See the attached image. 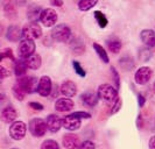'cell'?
Returning <instances> with one entry per match:
<instances>
[{"instance_id": "obj_44", "label": "cell", "mask_w": 155, "mask_h": 149, "mask_svg": "<svg viewBox=\"0 0 155 149\" xmlns=\"http://www.w3.org/2000/svg\"><path fill=\"white\" fill-rule=\"evenodd\" d=\"M12 149H18V148H12Z\"/></svg>"}, {"instance_id": "obj_28", "label": "cell", "mask_w": 155, "mask_h": 149, "mask_svg": "<svg viewBox=\"0 0 155 149\" xmlns=\"http://www.w3.org/2000/svg\"><path fill=\"white\" fill-rule=\"evenodd\" d=\"M41 149H60V146L54 140H46L41 144Z\"/></svg>"}, {"instance_id": "obj_8", "label": "cell", "mask_w": 155, "mask_h": 149, "mask_svg": "<svg viewBox=\"0 0 155 149\" xmlns=\"http://www.w3.org/2000/svg\"><path fill=\"white\" fill-rule=\"evenodd\" d=\"M35 48H36V46L34 43V40L23 39L20 42V44H19V55L21 56L22 58H27L28 56L34 54Z\"/></svg>"}, {"instance_id": "obj_14", "label": "cell", "mask_w": 155, "mask_h": 149, "mask_svg": "<svg viewBox=\"0 0 155 149\" xmlns=\"http://www.w3.org/2000/svg\"><path fill=\"white\" fill-rule=\"evenodd\" d=\"M141 41L143 42L145 46H147L148 48L155 47V31L152 29H145L141 31L140 34Z\"/></svg>"}, {"instance_id": "obj_29", "label": "cell", "mask_w": 155, "mask_h": 149, "mask_svg": "<svg viewBox=\"0 0 155 149\" xmlns=\"http://www.w3.org/2000/svg\"><path fill=\"white\" fill-rule=\"evenodd\" d=\"M13 94H14V97H15L18 100H23L26 92H25L22 89H21V87L16 84V85H14V86H13Z\"/></svg>"}, {"instance_id": "obj_26", "label": "cell", "mask_w": 155, "mask_h": 149, "mask_svg": "<svg viewBox=\"0 0 155 149\" xmlns=\"http://www.w3.org/2000/svg\"><path fill=\"white\" fill-rule=\"evenodd\" d=\"M41 8L39 6H31L28 11V19L31 22H35L38 19H40V14H41Z\"/></svg>"}, {"instance_id": "obj_35", "label": "cell", "mask_w": 155, "mask_h": 149, "mask_svg": "<svg viewBox=\"0 0 155 149\" xmlns=\"http://www.w3.org/2000/svg\"><path fill=\"white\" fill-rule=\"evenodd\" d=\"M29 106H31V109H34V110H38V111H42V110H43V105H41L40 102H29Z\"/></svg>"}, {"instance_id": "obj_18", "label": "cell", "mask_w": 155, "mask_h": 149, "mask_svg": "<svg viewBox=\"0 0 155 149\" xmlns=\"http://www.w3.org/2000/svg\"><path fill=\"white\" fill-rule=\"evenodd\" d=\"M6 36L9 41L12 42H15L22 37V29L18 26H9L6 33Z\"/></svg>"}, {"instance_id": "obj_21", "label": "cell", "mask_w": 155, "mask_h": 149, "mask_svg": "<svg viewBox=\"0 0 155 149\" xmlns=\"http://www.w3.org/2000/svg\"><path fill=\"white\" fill-rule=\"evenodd\" d=\"M106 44L109 47L110 51L113 53V54H118L120 51V49H121V42H120V40L118 39V37H114V36L113 37H110L106 41Z\"/></svg>"}, {"instance_id": "obj_25", "label": "cell", "mask_w": 155, "mask_h": 149, "mask_svg": "<svg viewBox=\"0 0 155 149\" xmlns=\"http://www.w3.org/2000/svg\"><path fill=\"white\" fill-rule=\"evenodd\" d=\"M97 2H98V0H81L78 4V8L83 12H86V11L94 7L97 5Z\"/></svg>"}, {"instance_id": "obj_41", "label": "cell", "mask_w": 155, "mask_h": 149, "mask_svg": "<svg viewBox=\"0 0 155 149\" xmlns=\"http://www.w3.org/2000/svg\"><path fill=\"white\" fill-rule=\"evenodd\" d=\"M4 98H5V93H4L2 91H0V100H1V99H4Z\"/></svg>"}, {"instance_id": "obj_34", "label": "cell", "mask_w": 155, "mask_h": 149, "mask_svg": "<svg viewBox=\"0 0 155 149\" xmlns=\"http://www.w3.org/2000/svg\"><path fill=\"white\" fill-rule=\"evenodd\" d=\"M120 107H121V100L118 98L116 102H114V105H113V107H112V111H111V113H112V114L117 113L118 111L120 110Z\"/></svg>"}, {"instance_id": "obj_27", "label": "cell", "mask_w": 155, "mask_h": 149, "mask_svg": "<svg viewBox=\"0 0 155 149\" xmlns=\"http://www.w3.org/2000/svg\"><path fill=\"white\" fill-rule=\"evenodd\" d=\"M94 18H96V20H97V24H99V27L101 28H105L106 26H107V19H106V16L104 15L101 12L99 11H96L94 12Z\"/></svg>"}, {"instance_id": "obj_2", "label": "cell", "mask_w": 155, "mask_h": 149, "mask_svg": "<svg viewBox=\"0 0 155 149\" xmlns=\"http://www.w3.org/2000/svg\"><path fill=\"white\" fill-rule=\"evenodd\" d=\"M51 36L57 42H69L71 40V31L67 24H57L53 28Z\"/></svg>"}, {"instance_id": "obj_43", "label": "cell", "mask_w": 155, "mask_h": 149, "mask_svg": "<svg viewBox=\"0 0 155 149\" xmlns=\"http://www.w3.org/2000/svg\"><path fill=\"white\" fill-rule=\"evenodd\" d=\"M154 92H155V83H154Z\"/></svg>"}, {"instance_id": "obj_12", "label": "cell", "mask_w": 155, "mask_h": 149, "mask_svg": "<svg viewBox=\"0 0 155 149\" xmlns=\"http://www.w3.org/2000/svg\"><path fill=\"white\" fill-rule=\"evenodd\" d=\"M46 124H47V128L51 133H56L62 127V119L60 118L58 115H56V114H50L47 118Z\"/></svg>"}, {"instance_id": "obj_15", "label": "cell", "mask_w": 155, "mask_h": 149, "mask_svg": "<svg viewBox=\"0 0 155 149\" xmlns=\"http://www.w3.org/2000/svg\"><path fill=\"white\" fill-rule=\"evenodd\" d=\"M74 102L69 99L68 97L67 98H60L57 102H55V109L60 112H68V111H71L72 107H74Z\"/></svg>"}, {"instance_id": "obj_1", "label": "cell", "mask_w": 155, "mask_h": 149, "mask_svg": "<svg viewBox=\"0 0 155 149\" xmlns=\"http://www.w3.org/2000/svg\"><path fill=\"white\" fill-rule=\"evenodd\" d=\"M97 96H98V98H101L104 102H114L118 99V91H117V89L111 86L110 84H101V86L98 87Z\"/></svg>"}, {"instance_id": "obj_4", "label": "cell", "mask_w": 155, "mask_h": 149, "mask_svg": "<svg viewBox=\"0 0 155 149\" xmlns=\"http://www.w3.org/2000/svg\"><path fill=\"white\" fill-rule=\"evenodd\" d=\"M29 131H31V135H34V136H38V138L43 136L47 131L46 121L40 118L31 119L29 122Z\"/></svg>"}, {"instance_id": "obj_40", "label": "cell", "mask_w": 155, "mask_h": 149, "mask_svg": "<svg viewBox=\"0 0 155 149\" xmlns=\"http://www.w3.org/2000/svg\"><path fill=\"white\" fill-rule=\"evenodd\" d=\"M138 100H139V106H143L145 105V102H146V99L141 96V94H138Z\"/></svg>"}, {"instance_id": "obj_3", "label": "cell", "mask_w": 155, "mask_h": 149, "mask_svg": "<svg viewBox=\"0 0 155 149\" xmlns=\"http://www.w3.org/2000/svg\"><path fill=\"white\" fill-rule=\"evenodd\" d=\"M38 79L33 76H21L18 80V85L26 93H34L38 89Z\"/></svg>"}, {"instance_id": "obj_5", "label": "cell", "mask_w": 155, "mask_h": 149, "mask_svg": "<svg viewBox=\"0 0 155 149\" xmlns=\"http://www.w3.org/2000/svg\"><path fill=\"white\" fill-rule=\"evenodd\" d=\"M40 21L45 27H53L57 21V13L53 8H46L41 11L40 14Z\"/></svg>"}, {"instance_id": "obj_31", "label": "cell", "mask_w": 155, "mask_h": 149, "mask_svg": "<svg viewBox=\"0 0 155 149\" xmlns=\"http://www.w3.org/2000/svg\"><path fill=\"white\" fill-rule=\"evenodd\" d=\"M72 65H74V69H75V71H76V73H77L78 76L85 77V71H84V69L82 68V65H81L77 61H74V62H72Z\"/></svg>"}, {"instance_id": "obj_9", "label": "cell", "mask_w": 155, "mask_h": 149, "mask_svg": "<svg viewBox=\"0 0 155 149\" xmlns=\"http://www.w3.org/2000/svg\"><path fill=\"white\" fill-rule=\"evenodd\" d=\"M81 120L76 113H72L69 115H65L62 119V126L68 131H76L81 127Z\"/></svg>"}, {"instance_id": "obj_39", "label": "cell", "mask_w": 155, "mask_h": 149, "mask_svg": "<svg viewBox=\"0 0 155 149\" xmlns=\"http://www.w3.org/2000/svg\"><path fill=\"white\" fill-rule=\"evenodd\" d=\"M149 149H155V135L152 136L149 140Z\"/></svg>"}, {"instance_id": "obj_32", "label": "cell", "mask_w": 155, "mask_h": 149, "mask_svg": "<svg viewBox=\"0 0 155 149\" xmlns=\"http://www.w3.org/2000/svg\"><path fill=\"white\" fill-rule=\"evenodd\" d=\"M5 58H9V60L14 61L13 53H12V50H11V49H7V50H5L4 53H0V62H1L2 60H5Z\"/></svg>"}, {"instance_id": "obj_7", "label": "cell", "mask_w": 155, "mask_h": 149, "mask_svg": "<svg viewBox=\"0 0 155 149\" xmlns=\"http://www.w3.org/2000/svg\"><path fill=\"white\" fill-rule=\"evenodd\" d=\"M27 127L22 121H13V124L9 127V135L14 140H21L26 135Z\"/></svg>"}, {"instance_id": "obj_11", "label": "cell", "mask_w": 155, "mask_h": 149, "mask_svg": "<svg viewBox=\"0 0 155 149\" xmlns=\"http://www.w3.org/2000/svg\"><path fill=\"white\" fill-rule=\"evenodd\" d=\"M150 77H152V69L148 68V66H142V68H140L139 70L137 71L134 79H135L137 84L145 85L146 83L149 82Z\"/></svg>"}, {"instance_id": "obj_20", "label": "cell", "mask_w": 155, "mask_h": 149, "mask_svg": "<svg viewBox=\"0 0 155 149\" xmlns=\"http://www.w3.org/2000/svg\"><path fill=\"white\" fill-rule=\"evenodd\" d=\"M26 63H27V66H28L29 69L38 70L40 66H41V57H40V55H38V54H31V56L27 57Z\"/></svg>"}, {"instance_id": "obj_23", "label": "cell", "mask_w": 155, "mask_h": 149, "mask_svg": "<svg viewBox=\"0 0 155 149\" xmlns=\"http://www.w3.org/2000/svg\"><path fill=\"white\" fill-rule=\"evenodd\" d=\"M71 50H72L75 54H77V55L83 54V53H84V50H85L84 43H83L79 39L72 40V41H71Z\"/></svg>"}, {"instance_id": "obj_36", "label": "cell", "mask_w": 155, "mask_h": 149, "mask_svg": "<svg viewBox=\"0 0 155 149\" xmlns=\"http://www.w3.org/2000/svg\"><path fill=\"white\" fill-rule=\"evenodd\" d=\"M9 76V72H8L5 68H2V66H0V83H1V80L5 78V77H7Z\"/></svg>"}, {"instance_id": "obj_33", "label": "cell", "mask_w": 155, "mask_h": 149, "mask_svg": "<svg viewBox=\"0 0 155 149\" xmlns=\"http://www.w3.org/2000/svg\"><path fill=\"white\" fill-rule=\"evenodd\" d=\"M77 149H94V143L92 141H84L78 146Z\"/></svg>"}, {"instance_id": "obj_19", "label": "cell", "mask_w": 155, "mask_h": 149, "mask_svg": "<svg viewBox=\"0 0 155 149\" xmlns=\"http://www.w3.org/2000/svg\"><path fill=\"white\" fill-rule=\"evenodd\" d=\"M82 102H84V105L86 106H90V107H93V106H96L97 105V102H98V96L96 93H93V92H85V93L82 94Z\"/></svg>"}, {"instance_id": "obj_16", "label": "cell", "mask_w": 155, "mask_h": 149, "mask_svg": "<svg viewBox=\"0 0 155 149\" xmlns=\"http://www.w3.org/2000/svg\"><path fill=\"white\" fill-rule=\"evenodd\" d=\"M16 117H18V113H16L15 109L12 107V106L5 107V109L2 110V112H1V120H2L4 122H6V124L13 122L16 119Z\"/></svg>"}, {"instance_id": "obj_24", "label": "cell", "mask_w": 155, "mask_h": 149, "mask_svg": "<svg viewBox=\"0 0 155 149\" xmlns=\"http://www.w3.org/2000/svg\"><path fill=\"white\" fill-rule=\"evenodd\" d=\"M93 48H94L97 55L99 56V58H101L103 62L109 63V56H107V53H106V50L101 47V44H98V43H93Z\"/></svg>"}, {"instance_id": "obj_6", "label": "cell", "mask_w": 155, "mask_h": 149, "mask_svg": "<svg viewBox=\"0 0 155 149\" xmlns=\"http://www.w3.org/2000/svg\"><path fill=\"white\" fill-rule=\"evenodd\" d=\"M41 35H42L41 27L36 22H31L22 28V37L25 39H39Z\"/></svg>"}, {"instance_id": "obj_42", "label": "cell", "mask_w": 155, "mask_h": 149, "mask_svg": "<svg viewBox=\"0 0 155 149\" xmlns=\"http://www.w3.org/2000/svg\"><path fill=\"white\" fill-rule=\"evenodd\" d=\"M138 125H139V127H141V117L139 115V119H138Z\"/></svg>"}, {"instance_id": "obj_38", "label": "cell", "mask_w": 155, "mask_h": 149, "mask_svg": "<svg viewBox=\"0 0 155 149\" xmlns=\"http://www.w3.org/2000/svg\"><path fill=\"white\" fill-rule=\"evenodd\" d=\"M50 4L54 6H62L63 0H50Z\"/></svg>"}, {"instance_id": "obj_22", "label": "cell", "mask_w": 155, "mask_h": 149, "mask_svg": "<svg viewBox=\"0 0 155 149\" xmlns=\"http://www.w3.org/2000/svg\"><path fill=\"white\" fill-rule=\"evenodd\" d=\"M27 63H26V61L25 60H18V61H15V63H14V72H15V75L18 76V77H21V76H23L25 73H26V71H27Z\"/></svg>"}, {"instance_id": "obj_10", "label": "cell", "mask_w": 155, "mask_h": 149, "mask_svg": "<svg viewBox=\"0 0 155 149\" xmlns=\"http://www.w3.org/2000/svg\"><path fill=\"white\" fill-rule=\"evenodd\" d=\"M36 91L41 97H48L50 94V92H51V80L48 76H43L40 78Z\"/></svg>"}, {"instance_id": "obj_37", "label": "cell", "mask_w": 155, "mask_h": 149, "mask_svg": "<svg viewBox=\"0 0 155 149\" xmlns=\"http://www.w3.org/2000/svg\"><path fill=\"white\" fill-rule=\"evenodd\" d=\"M112 72H113V77H114V83H116V86L119 89V85H120V80H119V76H118V73H117V71L114 68H112L111 69Z\"/></svg>"}, {"instance_id": "obj_30", "label": "cell", "mask_w": 155, "mask_h": 149, "mask_svg": "<svg viewBox=\"0 0 155 149\" xmlns=\"http://www.w3.org/2000/svg\"><path fill=\"white\" fill-rule=\"evenodd\" d=\"M120 65H121V68L124 69V70H131L133 68V65H134V63L131 58H127V57H124L121 61H120Z\"/></svg>"}, {"instance_id": "obj_13", "label": "cell", "mask_w": 155, "mask_h": 149, "mask_svg": "<svg viewBox=\"0 0 155 149\" xmlns=\"http://www.w3.org/2000/svg\"><path fill=\"white\" fill-rule=\"evenodd\" d=\"M63 146L65 149H77L79 146V138L76 134H65L63 136Z\"/></svg>"}, {"instance_id": "obj_17", "label": "cell", "mask_w": 155, "mask_h": 149, "mask_svg": "<svg viewBox=\"0 0 155 149\" xmlns=\"http://www.w3.org/2000/svg\"><path fill=\"white\" fill-rule=\"evenodd\" d=\"M76 92H77V87H76L74 82L67 80V82L62 83V85H61V93L63 96L69 98V97H74L76 94Z\"/></svg>"}]
</instances>
